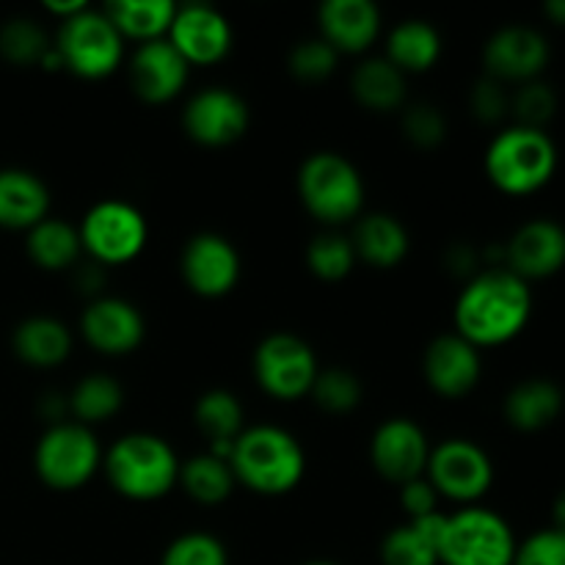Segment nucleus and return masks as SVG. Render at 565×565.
Wrapping results in <instances>:
<instances>
[{"instance_id":"nucleus-1","label":"nucleus","mask_w":565,"mask_h":565,"mask_svg":"<svg viewBox=\"0 0 565 565\" xmlns=\"http://www.w3.org/2000/svg\"><path fill=\"white\" fill-rule=\"evenodd\" d=\"M533 315L527 281L511 270H486L475 276L456 303L458 337L475 348H494L516 340Z\"/></svg>"},{"instance_id":"nucleus-2","label":"nucleus","mask_w":565,"mask_h":565,"mask_svg":"<svg viewBox=\"0 0 565 565\" xmlns=\"http://www.w3.org/2000/svg\"><path fill=\"white\" fill-rule=\"evenodd\" d=\"M230 467L246 489L276 497L301 483L307 458L296 436L274 425H259L237 436Z\"/></svg>"},{"instance_id":"nucleus-3","label":"nucleus","mask_w":565,"mask_h":565,"mask_svg":"<svg viewBox=\"0 0 565 565\" xmlns=\"http://www.w3.org/2000/svg\"><path fill=\"white\" fill-rule=\"evenodd\" d=\"M557 147L544 130L508 127L486 152V174L508 196L541 191L555 177Z\"/></svg>"},{"instance_id":"nucleus-4","label":"nucleus","mask_w":565,"mask_h":565,"mask_svg":"<svg viewBox=\"0 0 565 565\" xmlns=\"http://www.w3.org/2000/svg\"><path fill=\"white\" fill-rule=\"evenodd\" d=\"M110 486L127 500H160L180 480V461L169 441L152 434L121 436L105 456Z\"/></svg>"},{"instance_id":"nucleus-5","label":"nucleus","mask_w":565,"mask_h":565,"mask_svg":"<svg viewBox=\"0 0 565 565\" xmlns=\"http://www.w3.org/2000/svg\"><path fill=\"white\" fill-rule=\"evenodd\" d=\"M298 193L309 213L323 224H345L364 204V182L356 166L337 152H318L298 171Z\"/></svg>"},{"instance_id":"nucleus-6","label":"nucleus","mask_w":565,"mask_h":565,"mask_svg":"<svg viewBox=\"0 0 565 565\" xmlns=\"http://www.w3.org/2000/svg\"><path fill=\"white\" fill-rule=\"evenodd\" d=\"M516 539L508 522L486 508H463L447 516L439 541L441 565H513Z\"/></svg>"},{"instance_id":"nucleus-7","label":"nucleus","mask_w":565,"mask_h":565,"mask_svg":"<svg viewBox=\"0 0 565 565\" xmlns=\"http://www.w3.org/2000/svg\"><path fill=\"white\" fill-rule=\"evenodd\" d=\"M53 47L66 70L88 81L108 77L125 58V36L105 11L92 9L61 22L58 42Z\"/></svg>"},{"instance_id":"nucleus-8","label":"nucleus","mask_w":565,"mask_h":565,"mask_svg":"<svg viewBox=\"0 0 565 565\" xmlns=\"http://www.w3.org/2000/svg\"><path fill=\"white\" fill-rule=\"evenodd\" d=\"M33 463L44 486L55 491H75L94 478L103 463V450L86 425L55 423L39 439Z\"/></svg>"},{"instance_id":"nucleus-9","label":"nucleus","mask_w":565,"mask_h":565,"mask_svg":"<svg viewBox=\"0 0 565 565\" xmlns=\"http://www.w3.org/2000/svg\"><path fill=\"white\" fill-rule=\"evenodd\" d=\"M81 243L97 265H121L136 259L147 246V218L132 204L108 202L94 204L83 218Z\"/></svg>"},{"instance_id":"nucleus-10","label":"nucleus","mask_w":565,"mask_h":565,"mask_svg":"<svg viewBox=\"0 0 565 565\" xmlns=\"http://www.w3.org/2000/svg\"><path fill=\"white\" fill-rule=\"evenodd\" d=\"M318 373V359L312 348L301 337L287 334V331L265 337L254 353L257 384L276 401H298L312 392Z\"/></svg>"},{"instance_id":"nucleus-11","label":"nucleus","mask_w":565,"mask_h":565,"mask_svg":"<svg viewBox=\"0 0 565 565\" xmlns=\"http://www.w3.org/2000/svg\"><path fill=\"white\" fill-rule=\"evenodd\" d=\"M428 483L447 500L475 502L494 483V467L486 450L469 439H447L428 458Z\"/></svg>"},{"instance_id":"nucleus-12","label":"nucleus","mask_w":565,"mask_h":565,"mask_svg":"<svg viewBox=\"0 0 565 565\" xmlns=\"http://www.w3.org/2000/svg\"><path fill=\"white\" fill-rule=\"evenodd\" d=\"M169 42L188 61V66H210L230 53L232 28L213 6L191 3L177 9L169 28Z\"/></svg>"},{"instance_id":"nucleus-13","label":"nucleus","mask_w":565,"mask_h":565,"mask_svg":"<svg viewBox=\"0 0 565 565\" xmlns=\"http://www.w3.org/2000/svg\"><path fill=\"white\" fill-rule=\"evenodd\" d=\"M370 456H373V467L379 469L381 478L406 486L412 480L423 478L425 467H428L430 447L417 423L397 417L386 419L375 430L373 441H370Z\"/></svg>"},{"instance_id":"nucleus-14","label":"nucleus","mask_w":565,"mask_h":565,"mask_svg":"<svg viewBox=\"0 0 565 565\" xmlns=\"http://www.w3.org/2000/svg\"><path fill=\"white\" fill-rule=\"evenodd\" d=\"M182 125L202 147H230L248 130V108L230 88H204L188 103Z\"/></svg>"},{"instance_id":"nucleus-15","label":"nucleus","mask_w":565,"mask_h":565,"mask_svg":"<svg viewBox=\"0 0 565 565\" xmlns=\"http://www.w3.org/2000/svg\"><path fill=\"white\" fill-rule=\"evenodd\" d=\"M182 276L199 296L221 298L241 279V257L226 237L202 232L191 237L182 252Z\"/></svg>"},{"instance_id":"nucleus-16","label":"nucleus","mask_w":565,"mask_h":565,"mask_svg":"<svg viewBox=\"0 0 565 565\" xmlns=\"http://www.w3.org/2000/svg\"><path fill=\"white\" fill-rule=\"evenodd\" d=\"M486 70L494 81L530 83L544 72L550 61V44L535 28L508 25L489 39L483 50Z\"/></svg>"},{"instance_id":"nucleus-17","label":"nucleus","mask_w":565,"mask_h":565,"mask_svg":"<svg viewBox=\"0 0 565 565\" xmlns=\"http://www.w3.org/2000/svg\"><path fill=\"white\" fill-rule=\"evenodd\" d=\"M88 345L108 356H125L143 342L147 326L141 312L121 298H97L81 318Z\"/></svg>"},{"instance_id":"nucleus-18","label":"nucleus","mask_w":565,"mask_h":565,"mask_svg":"<svg viewBox=\"0 0 565 565\" xmlns=\"http://www.w3.org/2000/svg\"><path fill=\"white\" fill-rule=\"evenodd\" d=\"M505 257L519 279H546L565 265V230L550 218L530 221L511 237Z\"/></svg>"},{"instance_id":"nucleus-19","label":"nucleus","mask_w":565,"mask_h":565,"mask_svg":"<svg viewBox=\"0 0 565 565\" xmlns=\"http://www.w3.org/2000/svg\"><path fill=\"white\" fill-rule=\"evenodd\" d=\"M188 61L171 47L169 39L141 44L130 61V81L143 103H169L185 88Z\"/></svg>"},{"instance_id":"nucleus-20","label":"nucleus","mask_w":565,"mask_h":565,"mask_svg":"<svg viewBox=\"0 0 565 565\" xmlns=\"http://www.w3.org/2000/svg\"><path fill=\"white\" fill-rule=\"evenodd\" d=\"M480 370L483 364L478 348L458 334L439 337L425 351V379L430 390L450 401L469 395L478 386Z\"/></svg>"},{"instance_id":"nucleus-21","label":"nucleus","mask_w":565,"mask_h":565,"mask_svg":"<svg viewBox=\"0 0 565 565\" xmlns=\"http://www.w3.org/2000/svg\"><path fill=\"white\" fill-rule=\"evenodd\" d=\"M318 17L323 39L337 53H364L379 36L381 14L370 0H329Z\"/></svg>"},{"instance_id":"nucleus-22","label":"nucleus","mask_w":565,"mask_h":565,"mask_svg":"<svg viewBox=\"0 0 565 565\" xmlns=\"http://www.w3.org/2000/svg\"><path fill=\"white\" fill-rule=\"evenodd\" d=\"M50 193L36 174L22 169H0V226L33 230L47 218Z\"/></svg>"},{"instance_id":"nucleus-23","label":"nucleus","mask_w":565,"mask_h":565,"mask_svg":"<svg viewBox=\"0 0 565 565\" xmlns=\"http://www.w3.org/2000/svg\"><path fill=\"white\" fill-rule=\"evenodd\" d=\"M193 417H196L199 430H202L210 439V445H213L210 456L221 458V461H230L237 436L243 434L241 401L226 390H210L196 401Z\"/></svg>"},{"instance_id":"nucleus-24","label":"nucleus","mask_w":565,"mask_h":565,"mask_svg":"<svg viewBox=\"0 0 565 565\" xmlns=\"http://www.w3.org/2000/svg\"><path fill=\"white\" fill-rule=\"evenodd\" d=\"M563 412V392L552 381L535 379L513 386L505 397V419L516 430L533 434L555 423Z\"/></svg>"},{"instance_id":"nucleus-25","label":"nucleus","mask_w":565,"mask_h":565,"mask_svg":"<svg viewBox=\"0 0 565 565\" xmlns=\"http://www.w3.org/2000/svg\"><path fill=\"white\" fill-rule=\"evenodd\" d=\"M353 252L373 268H395L408 254V232L392 215L375 213L359 221L353 232Z\"/></svg>"},{"instance_id":"nucleus-26","label":"nucleus","mask_w":565,"mask_h":565,"mask_svg":"<svg viewBox=\"0 0 565 565\" xmlns=\"http://www.w3.org/2000/svg\"><path fill=\"white\" fill-rule=\"evenodd\" d=\"M14 353L31 367H55L66 362L72 351V337L66 326L55 318H28L14 329Z\"/></svg>"},{"instance_id":"nucleus-27","label":"nucleus","mask_w":565,"mask_h":565,"mask_svg":"<svg viewBox=\"0 0 565 565\" xmlns=\"http://www.w3.org/2000/svg\"><path fill=\"white\" fill-rule=\"evenodd\" d=\"M105 14L110 17L121 36L147 44L169 33L177 6L171 0H114L105 6Z\"/></svg>"},{"instance_id":"nucleus-28","label":"nucleus","mask_w":565,"mask_h":565,"mask_svg":"<svg viewBox=\"0 0 565 565\" xmlns=\"http://www.w3.org/2000/svg\"><path fill=\"white\" fill-rule=\"evenodd\" d=\"M386 53L401 72H428L439 61L441 36L430 22L406 20L392 31Z\"/></svg>"},{"instance_id":"nucleus-29","label":"nucleus","mask_w":565,"mask_h":565,"mask_svg":"<svg viewBox=\"0 0 565 565\" xmlns=\"http://www.w3.org/2000/svg\"><path fill=\"white\" fill-rule=\"evenodd\" d=\"M83 252L81 232L66 221L44 218L28 230V257L44 270H64L77 263Z\"/></svg>"},{"instance_id":"nucleus-30","label":"nucleus","mask_w":565,"mask_h":565,"mask_svg":"<svg viewBox=\"0 0 565 565\" xmlns=\"http://www.w3.org/2000/svg\"><path fill=\"white\" fill-rule=\"evenodd\" d=\"M353 97L370 110H395L406 99L403 72L386 58H370L353 72Z\"/></svg>"},{"instance_id":"nucleus-31","label":"nucleus","mask_w":565,"mask_h":565,"mask_svg":"<svg viewBox=\"0 0 565 565\" xmlns=\"http://www.w3.org/2000/svg\"><path fill=\"white\" fill-rule=\"evenodd\" d=\"M180 483L188 497L202 505H218L235 489V472H232L230 461H221V458L204 452V456L180 463Z\"/></svg>"},{"instance_id":"nucleus-32","label":"nucleus","mask_w":565,"mask_h":565,"mask_svg":"<svg viewBox=\"0 0 565 565\" xmlns=\"http://www.w3.org/2000/svg\"><path fill=\"white\" fill-rule=\"evenodd\" d=\"M125 403V392L116 384L110 375L94 373L88 379H83L81 384L75 386V392L70 395V408L81 425L103 423V419H110Z\"/></svg>"},{"instance_id":"nucleus-33","label":"nucleus","mask_w":565,"mask_h":565,"mask_svg":"<svg viewBox=\"0 0 565 565\" xmlns=\"http://www.w3.org/2000/svg\"><path fill=\"white\" fill-rule=\"evenodd\" d=\"M50 44L44 36L42 28L36 25L28 17H17L9 20L0 28V55H3L9 64L17 66H33L42 64V58L47 55Z\"/></svg>"},{"instance_id":"nucleus-34","label":"nucleus","mask_w":565,"mask_h":565,"mask_svg":"<svg viewBox=\"0 0 565 565\" xmlns=\"http://www.w3.org/2000/svg\"><path fill=\"white\" fill-rule=\"evenodd\" d=\"M307 263L318 279L340 281L351 274L356 263L353 243L342 235H318L307 248Z\"/></svg>"},{"instance_id":"nucleus-35","label":"nucleus","mask_w":565,"mask_h":565,"mask_svg":"<svg viewBox=\"0 0 565 565\" xmlns=\"http://www.w3.org/2000/svg\"><path fill=\"white\" fill-rule=\"evenodd\" d=\"M312 395L315 403L320 408H326V412L345 414L353 412L359 406V401H362V384H359V379L351 370H320L312 384Z\"/></svg>"},{"instance_id":"nucleus-36","label":"nucleus","mask_w":565,"mask_h":565,"mask_svg":"<svg viewBox=\"0 0 565 565\" xmlns=\"http://www.w3.org/2000/svg\"><path fill=\"white\" fill-rule=\"evenodd\" d=\"M381 561L384 565H439V552L408 522L386 535L381 544Z\"/></svg>"},{"instance_id":"nucleus-37","label":"nucleus","mask_w":565,"mask_h":565,"mask_svg":"<svg viewBox=\"0 0 565 565\" xmlns=\"http://www.w3.org/2000/svg\"><path fill=\"white\" fill-rule=\"evenodd\" d=\"M160 565H230L224 544L207 533H185L169 544Z\"/></svg>"},{"instance_id":"nucleus-38","label":"nucleus","mask_w":565,"mask_h":565,"mask_svg":"<svg viewBox=\"0 0 565 565\" xmlns=\"http://www.w3.org/2000/svg\"><path fill=\"white\" fill-rule=\"evenodd\" d=\"M337 58L340 53L326 39H307L290 53V72L298 81H323L337 70Z\"/></svg>"},{"instance_id":"nucleus-39","label":"nucleus","mask_w":565,"mask_h":565,"mask_svg":"<svg viewBox=\"0 0 565 565\" xmlns=\"http://www.w3.org/2000/svg\"><path fill=\"white\" fill-rule=\"evenodd\" d=\"M557 108V97L546 83L530 81L519 88V94L513 97V110H516V119L522 127H541L555 116Z\"/></svg>"},{"instance_id":"nucleus-40","label":"nucleus","mask_w":565,"mask_h":565,"mask_svg":"<svg viewBox=\"0 0 565 565\" xmlns=\"http://www.w3.org/2000/svg\"><path fill=\"white\" fill-rule=\"evenodd\" d=\"M403 132H406L412 143L430 149L445 141L447 121L441 116V110L434 108V105H414L403 116Z\"/></svg>"},{"instance_id":"nucleus-41","label":"nucleus","mask_w":565,"mask_h":565,"mask_svg":"<svg viewBox=\"0 0 565 565\" xmlns=\"http://www.w3.org/2000/svg\"><path fill=\"white\" fill-rule=\"evenodd\" d=\"M513 565H565V533L550 527L516 546Z\"/></svg>"},{"instance_id":"nucleus-42","label":"nucleus","mask_w":565,"mask_h":565,"mask_svg":"<svg viewBox=\"0 0 565 565\" xmlns=\"http://www.w3.org/2000/svg\"><path fill=\"white\" fill-rule=\"evenodd\" d=\"M508 108V97L502 92V83L494 77H483L472 88V114L486 125H494L502 119Z\"/></svg>"},{"instance_id":"nucleus-43","label":"nucleus","mask_w":565,"mask_h":565,"mask_svg":"<svg viewBox=\"0 0 565 565\" xmlns=\"http://www.w3.org/2000/svg\"><path fill=\"white\" fill-rule=\"evenodd\" d=\"M436 489L428 483V480L417 478L412 480V483L403 486L401 491V502L403 508H406V513L414 519H423V516H430V513H436Z\"/></svg>"},{"instance_id":"nucleus-44","label":"nucleus","mask_w":565,"mask_h":565,"mask_svg":"<svg viewBox=\"0 0 565 565\" xmlns=\"http://www.w3.org/2000/svg\"><path fill=\"white\" fill-rule=\"evenodd\" d=\"M44 9H47L50 14L61 17V22H64V20H70V17L86 11L88 6H86V0H66V3H58V0H47V3H44Z\"/></svg>"},{"instance_id":"nucleus-45","label":"nucleus","mask_w":565,"mask_h":565,"mask_svg":"<svg viewBox=\"0 0 565 565\" xmlns=\"http://www.w3.org/2000/svg\"><path fill=\"white\" fill-rule=\"evenodd\" d=\"M544 11H546V17H550L552 22H557V25H565V0H550Z\"/></svg>"},{"instance_id":"nucleus-46","label":"nucleus","mask_w":565,"mask_h":565,"mask_svg":"<svg viewBox=\"0 0 565 565\" xmlns=\"http://www.w3.org/2000/svg\"><path fill=\"white\" fill-rule=\"evenodd\" d=\"M555 530L565 533V491L557 497V502H555Z\"/></svg>"},{"instance_id":"nucleus-47","label":"nucleus","mask_w":565,"mask_h":565,"mask_svg":"<svg viewBox=\"0 0 565 565\" xmlns=\"http://www.w3.org/2000/svg\"><path fill=\"white\" fill-rule=\"evenodd\" d=\"M303 565H337V563H326V561H312V563H303Z\"/></svg>"}]
</instances>
